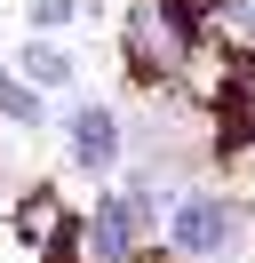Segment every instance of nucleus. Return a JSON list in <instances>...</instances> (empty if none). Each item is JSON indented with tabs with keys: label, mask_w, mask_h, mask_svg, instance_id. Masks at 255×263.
<instances>
[{
	"label": "nucleus",
	"mask_w": 255,
	"mask_h": 263,
	"mask_svg": "<svg viewBox=\"0 0 255 263\" xmlns=\"http://www.w3.org/2000/svg\"><path fill=\"white\" fill-rule=\"evenodd\" d=\"M239 24H247V32H255V0H239Z\"/></svg>",
	"instance_id": "nucleus-7"
},
{
	"label": "nucleus",
	"mask_w": 255,
	"mask_h": 263,
	"mask_svg": "<svg viewBox=\"0 0 255 263\" xmlns=\"http://www.w3.org/2000/svg\"><path fill=\"white\" fill-rule=\"evenodd\" d=\"M72 16H80L72 0H32V24H40V32H56V24H72Z\"/></svg>",
	"instance_id": "nucleus-6"
},
{
	"label": "nucleus",
	"mask_w": 255,
	"mask_h": 263,
	"mask_svg": "<svg viewBox=\"0 0 255 263\" xmlns=\"http://www.w3.org/2000/svg\"><path fill=\"white\" fill-rule=\"evenodd\" d=\"M168 247L175 255H199V263H223L239 247V208L223 192H184L168 208Z\"/></svg>",
	"instance_id": "nucleus-1"
},
{
	"label": "nucleus",
	"mask_w": 255,
	"mask_h": 263,
	"mask_svg": "<svg viewBox=\"0 0 255 263\" xmlns=\"http://www.w3.org/2000/svg\"><path fill=\"white\" fill-rule=\"evenodd\" d=\"M120 152H128L120 120H112L104 104H80V112H72V167H88V176H112V167H120Z\"/></svg>",
	"instance_id": "nucleus-3"
},
{
	"label": "nucleus",
	"mask_w": 255,
	"mask_h": 263,
	"mask_svg": "<svg viewBox=\"0 0 255 263\" xmlns=\"http://www.w3.org/2000/svg\"><path fill=\"white\" fill-rule=\"evenodd\" d=\"M143 223H152V192H104L96 215H88V255L96 263H128Z\"/></svg>",
	"instance_id": "nucleus-2"
},
{
	"label": "nucleus",
	"mask_w": 255,
	"mask_h": 263,
	"mask_svg": "<svg viewBox=\"0 0 255 263\" xmlns=\"http://www.w3.org/2000/svg\"><path fill=\"white\" fill-rule=\"evenodd\" d=\"M24 72H32V88H64V80H72V56H64V48H32V40H24Z\"/></svg>",
	"instance_id": "nucleus-4"
},
{
	"label": "nucleus",
	"mask_w": 255,
	"mask_h": 263,
	"mask_svg": "<svg viewBox=\"0 0 255 263\" xmlns=\"http://www.w3.org/2000/svg\"><path fill=\"white\" fill-rule=\"evenodd\" d=\"M0 112L32 128V120H40V88H24V80H8V72H0Z\"/></svg>",
	"instance_id": "nucleus-5"
}]
</instances>
